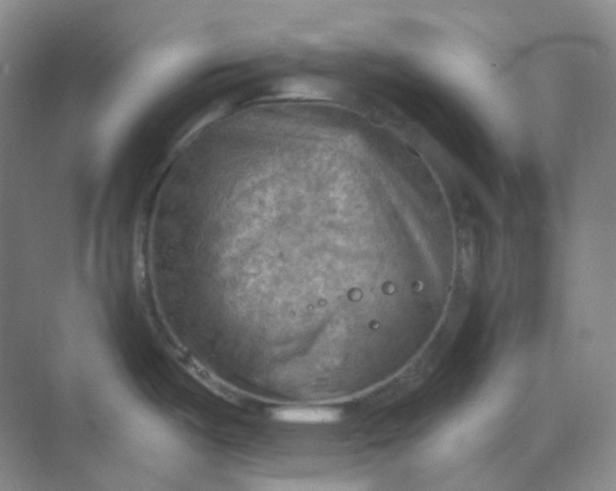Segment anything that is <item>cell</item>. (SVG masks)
<instances>
[{"instance_id": "1", "label": "cell", "mask_w": 616, "mask_h": 491, "mask_svg": "<svg viewBox=\"0 0 616 491\" xmlns=\"http://www.w3.org/2000/svg\"><path fill=\"white\" fill-rule=\"evenodd\" d=\"M273 418L294 424H331L342 419V412L328 408L289 407L275 410Z\"/></svg>"}]
</instances>
